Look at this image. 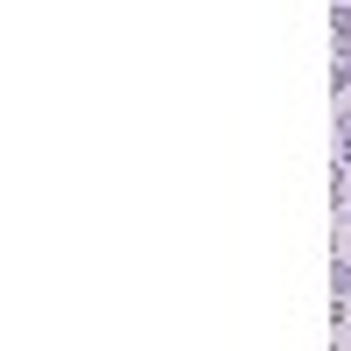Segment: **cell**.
Returning <instances> with one entry per match:
<instances>
[{
	"label": "cell",
	"mask_w": 351,
	"mask_h": 351,
	"mask_svg": "<svg viewBox=\"0 0 351 351\" xmlns=\"http://www.w3.org/2000/svg\"><path fill=\"white\" fill-rule=\"evenodd\" d=\"M330 92H351V49H337V71H330Z\"/></svg>",
	"instance_id": "obj_3"
},
{
	"label": "cell",
	"mask_w": 351,
	"mask_h": 351,
	"mask_svg": "<svg viewBox=\"0 0 351 351\" xmlns=\"http://www.w3.org/2000/svg\"><path fill=\"white\" fill-rule=\"evenodd\" d=\"M330 28H337V49H351V8H330Z\"/></svg>",
	"instance_id": "obj_4"
},
{
	"label": "cell",
	"mask_w": 351,
	"mask_h": 351,
	"mask_svg": "<svg viewBox=\"0 0 351 351\" xmlns=\"http://www.w3.org/2000/svg\"><path fill=\"white\" fill-rule=\"evenodd\" d=\"M344 225H351V204H344Z\"/></svg>",
	"instance_id": "obj_5"
},
{
	"label": "cell",
	"mask_w": 351,
	"mask_h": 351,
	"mask_svg": "<svg viewBox=\"0 0 351 351\" xmlns=\"http://www.w3.org/2000/svg\"><path fill=\"white\" fill-rule=\"evenodd\" d=\"M337 169H344V176H351V106H344V112H337Z\"/></svg>",
	"instance_id": "obj_1"
},
{
	"label": "cell",
	"mask_w": 351,
	"mask_h": 351,
	"mask_svg": "<svg viewBox=\"0 0 351 351\" xmlns=\"http://www.w3.org/2000/svg\"><path fill=\"white\" fill-rule=\"evenodd\" d=\"M330 295L351 302V260H330Z\"/></svg>",
	"instance_id": "obj_2"
}]
</instances>
